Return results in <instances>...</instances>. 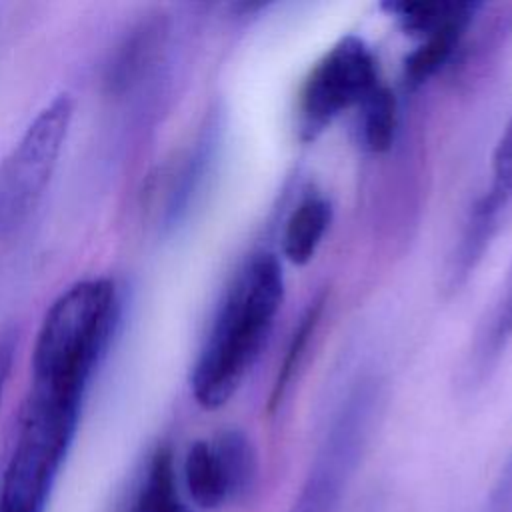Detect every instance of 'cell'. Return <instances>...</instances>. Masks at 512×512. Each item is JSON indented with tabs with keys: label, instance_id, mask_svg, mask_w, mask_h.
<instances>
[{
	"label": "cell",
	"instance_id": "cell-2",
	"mask_svg": "<svg viewBox=\"0 0 512 512\" xmlns=\"http://www.w3.org/2000/svg\"><path fill=\"white\" fill-rule=\"evenodd\" d=\"M118 320L114 280L68 286L44 312L30 354V382L86 394Z\"/></svg>",
	"mask_w": 512,
	"mask_h": 512
},
{
	"label": "cell",
	"instance_id": "cell-11",
	"mask_svg": "<svg viewBox=\"0 0 512 512\" xmlns=\"http://www.w3.org/2000/svg\"><path fill=\"white\" fill-rule=\"evenodd\" d=\"M362 106V140L370 152H386L392 146L398 112L394 94L378 84Z\"/></svg>",
	"mask_w": 512,
	"mask_h": 512
},
{
	"label": "cell",
	"instance_id": "cell-5",
	"mask_svg": "<svg viewBox=\"0 0 512 512\" xmlns=\"http://www.w3.org/2000/svg\"><path fill=\"white\" fill-rule=\"evenodd\" d=\"M378 416V390L356 386L334 414L306 478L286 512H336L366 454Z\"/></svg>",
	"mask_w": 512,
	"mask_h": 512
},
{
	"label": "cell",
	"instance_id": "cell-10",
	"mask_svg": "<svg viewBox=\"0 0 512 512\" xmlns=\"http://www.w3.org/2000/svg\"><path fill=\"white\" fill-rule=\"evenodd\" d=\"M404 28L422 38L462 20H470L474 4L470 2H398L390 4Z\"/></svg>",
	"mask_w": 512,
	"mask_h": 512
},
{
	"label": "cell",
	"instance_id": "cell-4",
	"mask_svg": "<svg viewBox=\"0 0 512 512\" xmlns=\"http://www.w3.org/2000/svg\"><path fill=\"white\" fill-rule=\"evenodd\" d=\"M74 108L68 92L54 96L0 160V236L18 230L42 202L58 168Z\"/></svg>",
	"mask_w": 512,
	"mask_h": 512
},
{
	"label": "cell",
	"instance_id": "cell-1",
	"mask_svg": "<svg viewBox=\"0 0 512 512\" xmlns=\"http://www.w3.org/2000/svg\"><path fill=\"white\" fill-rule=\"evenodd\" d=\"M284 298V276L272 254L254 256L226 292L190 374L204 410L222 408L256 364Z\"/></svg>",
	"mask_w": 512,
	"mask_h": 512
},
{
	"label": "cell",
	"instance_id": "cell-8",
	"mask_svg": "<svg viewBox=\"0 0 512 512\" xmlns=\"http://www.w3.org/2000/svg\"><path fill=\"white\" fill-rule=\"evenodd\" d=\"M124 512H196L180 490L168 446L154 450Z\"/></svg>",
	"mask_w": 512,
	"mask_h": 512
},
{
	"label": "cell",
	"instance_id": "cell-7",
	"mask_svg": "<svg viewBox=\"0 0 512 512\" xmlns=\"http://www.w3.org/2000/svg\"><path fill=\"white\" fill-rule=\"evenodd\" d=\"M378 86L376 62L370 48L356 36L334 44L312 68L300 94V132L314 140L336 116L362 104Z\"/></svg>",
	"mask_w": 512,
	"mask_h": 512
},
{
	"label": "cell",
	"instance_id": "cell-13",
	"mask_svg": "<svg viewBox=\"0 0 512 512\" xmlns=\"http://www.w3.org/2000/svg\"><path fill=\"white\" fill-rule=\"evenodd\" d=\"M320 306H322V302H316L314 306H310L308 312L302 316L298 328H296L294 334H292V340H290L286 358H284V362H282V366H280V374H278L276 384H274L272 406H276V404L282 400V396H284V392H286V388H288V384H290V380H292V372H294V368H298V364H300V360H302V356H304L308 338L312 336V332H314V328H316V324H318Z\"/></svg>",
	"mask_w": 512,
	"mask_h": 512
},
{
	"label": "cell",
	"instance_id": "cell-12",
	"mask_svg": "<svg viewBox=\"0 0 512 512\" xmlns=\"http://www.w3.org/2000/svg\"><path fill=\"white\" fill-rule=\"evenodd\" d=\"M466 24H468V20L454 22V24L434 32L432 36L424 38V42L406 60V76L412 84L424 82L446 62L452 48L458 44Z\"/></svg>",
	"mask_w": 512,
	"mask_h": 512
},
{
	"label": "cell",
	"instance_id": "cell-3",
	"mask_svg": "<svg viewBox=\"0 0 512 512\" xmlns=\"http://www.w3.org/2000/svg\"><path fill=\"white\" fill-rule=\"evenodd\" d=\"M84 396L28 384L0 478V512H46L76 436Z\"/></svg>",
	"mask_w": 512,
	"mask_h": 512
},
{
	"label": "cell",
	"instance_id": "cell-9",
	"mask_svg": "<svg viewBox=\"0 0 512 512\" xmlns=\"http://www.w3.org/2000/svg\"><path fill=\"white\" fill-rule=\"evenodd\" d=\"M332 218V208L322 196H306L288 216L282 236L284 256L292 264H306L314 258Z\"/></svg>",
	"mask_w": 512,
	"mask_h": 512
},
{
	"label": "cell",
	"instance_id": "cell-14",
	"mask_svg": "<svg viewBox=\"0 0 512 512\" xmlns=\"http://www.w3.org/2000/svg\"><path fill=\"white\" fill-rule=\"evenodd\" d=\"M16 348H18V334L14 330H2L0 332V406L4 400V392L12 374L14 358H16Z\"/></svg>",
	"mask_w": 512,
	"mask_h": 512
},
{
	"label": "cell",
	"instance_id": "cell-6",
	"mask_svg": "<svg viewBox=\"0 0 512 512\" xmlns=\"http://www.w3.org/2000/svg\"><path fill=\"white\" fill-rule=\"evenodd\" d=\"M188 500L204 512H220L242 504L258 484V454L240 430H222L196 440L182 462Z\"/></svg>",
	"mask_w": 512,
	"mask_h": 512
}]
</instances>
